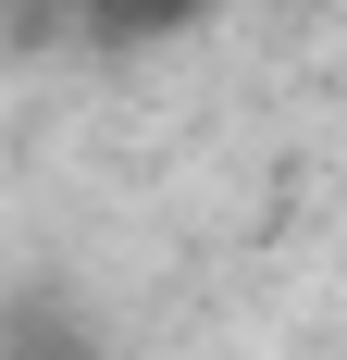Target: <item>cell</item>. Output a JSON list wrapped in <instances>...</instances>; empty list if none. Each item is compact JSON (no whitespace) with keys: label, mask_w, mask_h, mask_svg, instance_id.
Masks as SVG:
<instances>
[{"label":"cell","mask_w":347,"mask_h":360,"mask_svg":"<svg viewBox=\"0 0 347 360\" xmlns=\"http://www.w3.org/2000/svg\"><path fill=\"white\" fill-rule=\"evenodd\" d=\"M199 0H63V25L74 37H100V50H137V37H162V25H186Z\"/></svg>","instance_id":"obj_1"},{"label":"cell","mask_w":347,"mask_h":360,"mask_svg":"<svg viewBox=\"0 0 347 360\" xmlns=\"http://www.w3.org/2000/svg\"><path fill=\"white\" fill-rule=\"evenodd\" d=\"M0 360H100V348H87V323H74V311L13 298V311H0Z\"/></svg>","instance_id":"obj_2"}]
</instances>
